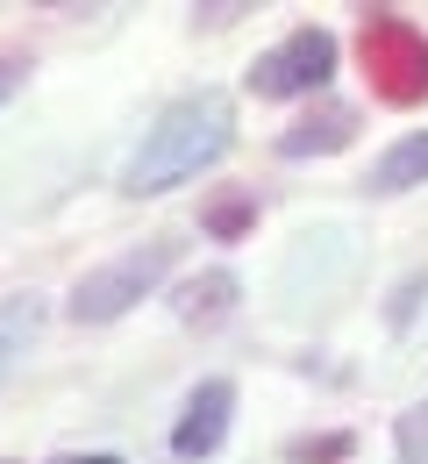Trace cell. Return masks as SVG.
I'll return each instance as SVG.
<instances>
[{
  "label": "cell",
  "instance_id": "obj_16",
  "mask_svg": "<svg viewBox=\"0 0 428 464\" xmlns=\"http://www.w3.org/2000/svg\"><path fill=\"white\" fill-rule=\"evenodd\" d=\"M0 464H7V458H0Z\"/></svg>",
  "mask_w": 428,
  "mask_h": 464
},
{
  "label": "cell",
  "instance_id": "obj_4",
  "mask_svg": "<svg viewBox=\"0 0 428 464\" xmlns=\"http://www.w3.org/2000/svg\"><path fill=\"white\" fill-rule=\"evenodd\" d=\"M336 58H343V44L328 36V29H293V36H279L264 58L250 64V93L257 101H300V93H321L328 79H336Z\"/></svg>",
  "mask_w": 428,
  "mask_h": 464
},
{
  "label": "cell",
  "instance_id": "obj_13",
  "mask_svg": "<svg viewBox=\"0 0 428 464\" xmlns=\"http://www.w3.org/2000/svg\"><path fill=\"white\" fill-rule=\"evenodd\" d=\"M422 293H428V272H414L407 286L393 293V329H407V322H414V307H422Z\"/></svg>",
  "mask_w": 428,
  "mask_h": 464
},
{
  "label": "cell",
  "instance_id": "obj_8",
  "mask_svg": "<svg viewBox=\"0 0 428 464\" xmlns=\"http://www.w3.org/2000/svg\"><path fill=\"white\" fill-rule=\"evenodd\" d=\"M236 272H222V265H214V272H200V279H185V286H172V314H179V322H222V314H229V307H236Z\"/></svg>",
  "mask_w": 428,
  "mask_h": 464
},
{
  "label": "cell",
  "instance_id": "obj_2",
  "mask_svg": "<svg viewBox=\"0 0 428 464\" xmlns=\"http://www.w3.org/2000/svg\"><path fill=\"white\" fill-rule=\"evenodd\" d=\"M357 64L385 108H422L428 101V29L400 7H365L357 22Z\"/></svg>",
  "mask_w": 428,
  "mask_h": 464
},
{
  "label": "cell",
  "instance_id": "obj_1",
  "mask_svg": "<svg viewBox=\"0 0 428 464\" xmlns=\"http://www.w3.org/2000/svg\"><path fill=\"white\" fill-rule=\"evenodd\" d=\"M229 143H236V101H229L222 86L179 93L165 115L150 121L143 150L128 158L122 193H136V200H150V193H172V186H185V179L214 172V165L229 158Z\"/></svg>",
  "mask_w": 428,
  "mask_h": 464
},
{
  "label": "cell",
  "instance_id": "obj_15",
  "mask_svg": "<svg viewBox=\"0 0 428 464\" xmlns=\"http://www.w3.org/2000/svg\"><path fill=\"white\" fill-rule=\"evenodd\" d=\"M58 464H122L115 450H71V458H58Z\"/></svg>",
  "mask_w": 428,
  "mask_h": 464
},
{
  "label": "cell",
  "instance_id": "obj_11",
  "mask_svg": "<svg viewBox=\"0 0 428 464\" xmlns=\"http://www.w3.org/2000/svg\"><path fill=\"white\" fill-rule=\"evenodd\" d=\"M357 450V436L350 429H328V436H293L286 443V464H343Z\"/></svg>",
  "mask_w": 428,
  "mask_h": 464
},
{
  "label": "cell",
  "instance_id": "obj_7",
  "mask_svg": "<svg viewBox=\"0 0 428 464\" xmlns=\"http://www.w3.org/2000/svg\"><path fill=\"white\" fill-rule=\"evenodd\" d=\"M365 186H371V193H414V186H428V129L400 136L393 150H378Z\"/></svg>",
  "mask_w": 428,
  "mask_h": 464
},
{
  "label": "cell",
  "instance_id": "obj_12",
  "mask_svg": "<svg viewBox=\"0 0 428 464\" xmlns=\"http://www.w3.org/2000/svg\"><path fill=\"white\" fill-rule=\"evenodd\" d=\"M393 450H400V464H428V401H414L393 421Z\"/></svg>",
  "mask_w": 428,
  "mask_h": 464
},
{
  "label": "cell",
  "instance_id": "obj_3",
  "mask_svg": "<svg viewBox=\"0 0 428 464\" xmlns=\"http://www.w3.org/2000/svg\"><path fill=\"white\" fill-rule=\"evenodd\" d=\"M172 265H179V243L172 236H150V243H128L122 257H108V265H93L79 286H71V322L79 329H100V322H122L136 300H150V293L172 279Z\"/></svg>",
  "mask_w": 428,
  "mask_h": 464
},
{
  "label": "cell",
  "instance_id": "obj_10",
  "mask_svg": "<svg viewBox=\"0 0 428 464\" xmlns=\"http://www.w3.org/2000/svg\"><path fill=\"white\" fill-rule=\"evenodd\" d=\"M36 329H43V293H14V300H0V379L14 372V357H29Z\"/></svg>",
  "mask_w": 428,
  "mask_h": 464
},
{
  "label": "cell",
  "instance_id": "obj_5",
  "mask_svg": "<svg viewBox=\"0 0 428 464\" xmlns=\"http://www.w3.org/2000/svg\"><path fill=\"white\" fill-rule=\"evenodd\" d=\"M229 421H236V379H200V386L185 393L179 429H172V458L179 464L214 458V450L229 443Z\"/></svg>",
  "mask_w": 428,
  "mask_h": 464
},
{
  "label": "cell",
  "instance_id": "obj_14",
  "mask_svg": "<svg viewBox=\"0 0 428 464\" xmlns=\"http://www.w3.org/2000/svg\"><path fill=\"white\" fill-rule=\"evenodd\" d=\"M22 79H29V64H22V58H0V101H14Z\"/></svg>",
  "mask_w": 428,
  "mask_h": 464
},
{
  "label": "cell",
  "instance_id": "obj_9",
  "mask_svg": "<svg viewBox=\"0 0 428 464\" xmlns=\"http://www.w3.org/2000/svg\"><path fill=\"white\" fill-rule=\"evenodd\" d=\"M200 229L214 236V243H243V236L257 229V193H250V186L207 193V200H200Z\"/></svg>",
  "mask_w": 428,
  "mask_h": 464
},
{
  "label": "cell",
  "instance_id": "obj_6",
  "mask_svg": "<svg viewBox=\"0 0 428 464\" xmlns=\"http://www.w3.org/2000/svg\"><path fill=\"white\" fill-rule=\"evenodd\" d=\"M357 143V108L350 101H314L286 136H279V158H336V150H350Z\"/></svg>",
  "mask_w": 428,
  "mask_h": 464
}]
</instances>
